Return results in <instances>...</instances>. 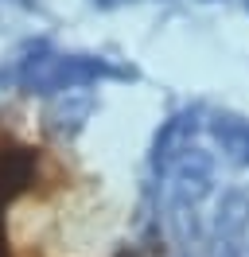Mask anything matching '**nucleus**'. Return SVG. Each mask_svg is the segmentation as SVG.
<instances>
[{
  "label": "nucleus",
  "mask_w": 249,
  "mask_h": 257,
  "mask_svg": "<svg viewBox=\"0 0 249 257\" xmlns=\"http://www.w3.org/2000/svg\"><path fill=\"white\" fill-rule=\"evenodd\" d=\"M121 70H113L105 59L90 55H43L24 66V86L28 90H74L97 78H117Z\"/></svg>",
  "instance_id": "f257e3e1"
}]
</instances>
